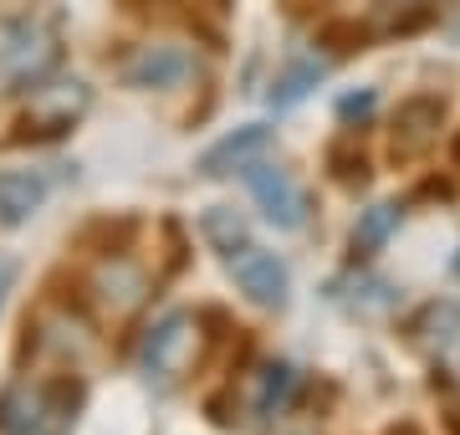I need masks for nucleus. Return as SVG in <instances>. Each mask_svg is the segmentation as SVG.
Instances as JSON below:
<instances>
[{
	"label": "nucleus",
	"mask_w": 460,
	"mask_h": 435,
	"mask_svg": "<svg viewBox=\"0 0 460 435\" xmlns=\"http://www.w3.org/2000/svg\"><path fill=\"white\" fill-rule=\"evenodd\" d=\"M292 389H296V368L292 364H271L266 368V379H261V400H256V410H261V415H281L287 400H292Z\"/></svg>",
	"instance_id": "nucleus-17"
},
{
	"label": "nucleus",
	"mask_w": 460,
	"mask_h": 435,
	"mask_svg": "<svg viewBox=\"0 0 460 435\" xmlns=\"http://www.w3.org/2000/svg\"><path fill=\"white\" fill-rule=\"evenodd\" d=\"M83 404L77 379H47V385H21L0 400V431L5 435H62Z\"/></svg>",
	"instance_id": "nucleus-1"
},
{
	"label": "nucleus",
	"mask_w": 460,
	"mask_h": 435,
	"mask_svg": "<svg viewBox=\"0 0 460 435\" xmlns=\"http://www.w3.org/2000/svg\"><path fill=\"white\" fill-rule=\"evenodd\" d=\"M47 200V180L36 169H0V226H26Z\"/></svg>",
	"instance_id": "nucleus-11"
},
{
	"label": "nucleus",
	"mask_w": 460,
	"mask_h": 435,
	"mask_svg": "<svg viewBox=\"0 0 460 435\" xmlns=\"http://www.w3.org/2000/svg\"><path fill=\"white\" fill-rule=\"evenodd\" d=\"M190 72H195V57L184 47H144L123 67V83L138 93H164V87H180Z\"/></svg>",
	"instance_id": "nucleus-8"
},
{
	"label": "nucleus",
	"mask_w": 460,
	"mask_h": 435,
	"mask_svg": "<svg viewBox=\"0 0 460 435\" xmlns=\"http://www.w3.org/2000/svg\"><path fill=\"white\" fill-rule=\"evenodd\" d=\"M323 77H328V67H323V62H313V57H307V62H292L287 72H277V83H271L266 102H271V108H296V102L307 98Z\"/></svg>",
	"instance_id": "nucleus-14"
},
{
	"label": "nucleus",
	"mask_w": 460,
	"mask_h": 435,
	"mask_svg": "<svg viewBox=\"0 0 460 435\" xmlns=\"http://www.w3.org/2000/svg\"><path fill=\"white\" fill-rule=\"evenodd\" d=\"M440 118H445V102L440 98H410L399 102L394 113V154H420L435 144L440 134Z\"/></svg>",
	"instance_id": "nucleus-10"
},
{
	"label": "nucleus",
	"mask_w": 460,
	"mask_h": 435,
	"mask_svg": "<svg viewBox=\"0 0 460 435\" xmlns=\"http://www.w3.org/2000/svg\"><path fill=\"white\" fill-rule=\"evenodd\" d=\"M93 297H98L102 313H113V318H123V313H133L138 302L148 297V277L133 262H102L98 277H93Z\"/></svg>",
	"instance_id": "nucleus-9"
},
{
	"label": "nucleus",
	"mask_w": 460,
	"mask_h": 435,
	"mask_svg": "<svg viewBox=\"0 0 460 435\" xmlns=\"http://www.w3.org/2000/svg\"><path fill=\"white\" fill-rule=\"evenodd\" d=\"M87 102H93V93H87L83 83H51V87H36L31 93V108H26V118H21V129L31 138H62L77 118L87 113Z\"/></svg>",
	"instance_id": "nucleus-5"
},
{
	"label": "nucleus",
	"mask_w": 460,
	"mask_h": 435,
	"mask_svg": "<svg viewBox=\"0 0 460 435\" xmlns=\"http://www.w3.org/2000/svg\"><path fill=\"white\" fill-rule=\"evenodd\" d=\"M16 256H0V307H5V297H11V287H16Z\"/></svg>",
	"instance_id": "nucleus-19"
},
{
	"label": "nucleus",
	"mask_w": 460,
	"mask_h": 435,
	"mask_svg": "<svg viewBox=\"0 0 460 435\" xmlns=\"http://www.w3.org/2000/svg\"><path fill=\"white\" fill-rule=\"evenodd\" d=\"M271 149V129H261V123H246V129H235V134H226L220 144H210V149L199 154V174L205 180H226V174H246L261 154Z\"/></svg>",
	"instance_id": "nucleus-7"
},
{
	"label": "nucleus",
	"mask_w": 460,
	"mask_h": 435,
	"mask_svg": "<svg viewBox=\"0 0 460 435\" xmlns=\"http://www.w3.org/2000/svg\"><path fill=\"white\" fill-rule=\"evenodd\" d=\"M246 184H251V195H256V205H261V216L271 220L277 231H302V226H307V216H313L307 190H302L287 169L251 164L246 169Z\"/></svg>",
	"instance_id": "nucleus-4"
},
{
	"label": "nucleus",
	"mask_w": 460,
	"mask_h": 435,
	"mask_svg": "<svg viewBox=\"0 0 460 435\" xmlns=\"http://www.w3.org/2000/svg\"><path fill=\"white\" fill-rule=\"evenodd\" d=\"M332 302H343L363 318H374V313H389L399 302V292L384 277H343V282H332Z\"/></svg>",
	"instance_id": "nucleus-13"
},
{
	"label": "nucleus",
	"mask_w": 460,
	"mask_h": 435,
	"mask_svg": "<svg viewBox=\"0 0 460 435\" xmlns=\"http://www.w3.org/2000/svg\"><path fill=\"white\" fill-rule=\"evenodd\" d=\"M230 277H235V287H241L256 307H287V287H292V277H287V262H281L277 252L241 246V252L230 256Z\"/></svg>",
	"instance_id": "nucleus-6"
},
{
	"label": "nucleus",
	"mask_w": 460,
	"mask_h": 435,
	"mask_svg": "<svg viewBox=\"0 0 460 435\" xmlns=\"http://www.w3.org/2000/svg\"><path fill=\"white\" fill-rule=\"evenodd\" d=\"M199 235H205L215 252L226 256V262L241 252V246H251V241H246V220L235 216L230 205H210V210L199 216Z\"/></svg>",
	"instance_id": "nucleus-15"
},
{
	"label": "nucleus",
	"mask_w": 460,
	"mask_h": 435,
	"mask_svg": "<svg viewBox=\"0 0 460 435\" xmlns=\"http://www.w3.org/2000/svg\"><path fill=\"white\" fill-rule=\"evenodd\" d=\"M414 338H420L429 353H440V359L460 353V307L456 302H429L425 313L414 318Z\"/></svg>",
	"instance_id": "nucleus-12"
},
{
	"label": "nucleus",
	"mask_w": 460,
	"mask_h": 435,
	"mask_svg": "<svg viewBox=\"0 0 460 435\" xmlns=\"http://www.w3.org/2000/svg\"><path fill=\"white\" fill-rule=\"evenodd\" d=\"M404 220V210L399 205H374V210H363V220L353 226V252H374V246H384L389 235H394V226Z\"/></svg>",
	"instance_id": "nucleus-16"
},
{
	"label": "nucleus",
	"mask_w": 460,
	"mask_h": 435,
	"mask_svg": "<svg viewBox=\"0 0 460 435\" xmlns=\"http://www.w3.org/2000/svg\"><path fill=\"white\" fill-rule=\"evenodd\" d=\"M195 318L190 313H164V318L148 328L144 349H138V368L148 374V385H174L195 353Z\"/></svg>",
	"instance_id": "nucleus-3"
},
{
	"label": "nucleus",
	"mask_w": 460,
	"mask_h": 435,
	"mask_svg": "<svg viewBox=\"0 0 460 435\" xmlns=\"http://www.w3.org/2000/svg\"><path fill=\"white\" fill-rule=\"evenodd\" d=\"M445 425H450V435H460V410H450V415H445Z\"/></svg>",
	"instance_id": "nucleus-20"
},
{
	"label": "nucleus",
	"mask_w": 460,
	"mask_h": 435,
	"mask_svg": "<svg viewBox=\"0 0 460 435\" xmlns=\"http://www.w3.org/2000/svg\"><path fill=\"white\" fill-rule=\"evenodd\" d=\"M62 62V36L41 16H21L0 36V72L16 87H41Z\"/></svg>",
	"instance_id": "nucleus-2"
},
{
	"label": "nucleus",
	"mask_w": 460,
	"mask_h": 435,
	"mask_svg": "<svg viewBox=\"0 0 460 435\" xmlns=\"http://www.w3.org/2000/svg\"><path fill=\"white\" fill-rule=\"evenodd\" d=\"M374 93H348V98L343 102H338V113H343V118H368V113H374Z\"/></svg>",
	"instance_id": "nucleus-18"
}]
</instances>
